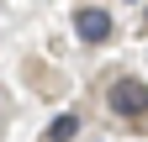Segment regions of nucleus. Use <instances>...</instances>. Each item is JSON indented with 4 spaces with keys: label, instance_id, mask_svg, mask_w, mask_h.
Here are the masks:
<instances>
[{
    "label": "nucleus",
    "instance_id": "f257e3e1",
    "mask_svg": "<svg viewBox=\"0 0 148 142\" xmlns=\"http://www.w3.org/2000/svg\"><path fill=\"white\" fill-rule=\"evenodd\" d=\"M111 111L127 116V121H143L148 116V84L143 79H116L111 84Z\"/></svg>",
    "mask_w": 148,
    "mask_h": 142
},
{
    "label": "nucleus",
    "instance_id": "7ed1b4c3",
    "mask_svg": "<svg viewBox=\"0 0 148 142\" xmlns=\"http://www.w3.org/2000/svg\"><path fill=\"white\" fill-rule=\"evenodd\" d=\"M74 132H79V116H58V121H53V126H48V142H74Z\"/></svg>",
    "mask_w": 148,
    "mask_h": 142
},
{
    "label": "nucleus",
    "instance_id": "f03ea898",
    "mask_svg": "<svg viewBox=\"0 0 148 142\" xmlns=\"http://www.w3.org/2000/svg\"><path fill=\"white\" fill-rule=\"evenodd\" d=\"M74 32H79V42H106L111 37V11L79 5V11H74Z\"/></svg>",
    "mask_w": 148,
    "mask_h": 142
}]
</instances>
